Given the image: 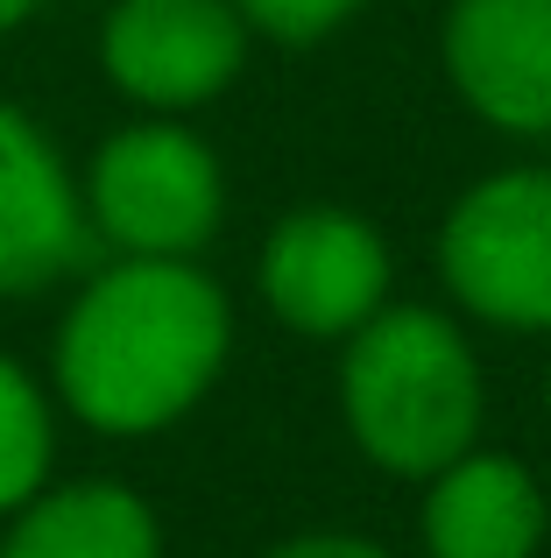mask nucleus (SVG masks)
<instances>
[{"label":"nucleus","mask_w":551,"mask_h":558,"mask_svg":"<svg viewBox=\"0 0 551 558\" xmlns=\"http://www.w3.org/2000/svg\"><path fill=\"white\" fill-rule=\"evenodd\" d=\"M0 558H163V517L127 481H50L8 517Z\"/></svg>","instance_id":"obj_10"},{"label":"nucleus","mask_w":551,"mask_h":558,"mask_svg":"<svg viewBox=\"0 0 551 558\" xmlns=\"http://www.w3.org/2000/svg\"><path fill=\"white\" fill-rule=\"evenodd\" d=\"M439 64L460 107L510 142H551V0H453Z\"/></svg>","instance_id":"obj_7"},{"label":"nucleus","mask_w":551,"mask_h":558,"mask_svg":"<svg viewBox=\"0 0 551 558\" xmlns=\"http://www.w3.org/2000/svg\"><path fill=\"white\" fill-rule=\"evenodd\" d=\"M262 558H396V551L368 531H297L283 545H269Z\"/></svg>","instance_id":"obj_13"},{"label":"nucleus","mask_w":551,"mask_h":558,"mask_svg":"<svg viewBox=\"0 0 551 558\" xmlns=\"http://www.w3.org/2000/svg\"><path fill=\"white\" fill-rule=\"evenodd\" d=\"M234 361V298L198 262L113 255L71 290L50 347V396L99 438L184 424Z\"/></svg>","instance_id":"obj_1"},{"label":"nucleus","mask_w":551,"mask_h":558,"mask_svg":"<svg viewBox=\"0 0 551 558\" xmlns=\"http://www.w3.org/2000/svg\"><path fill=\"white\" fill-rule=\"evenodd\" d=\"M396 290L389 233L354 205H297L255 247V298L283 332L346 347Z\"/></svg>","instance_id":"obj_5"},{"label":"nucleus","mask_w":551,"mask_h":558,"mask_svg":"<svg viewBox=\"0 0 551 558\" xmlns=\"http://www.w3.org/2000/svg\"><path fill=\"white\" fill-rule=\"evenodd\" d=\"M544 417H551V368H544Z\"/></svg>","instance_id":"obj_15"},{"label":"nucleus","mask_w":551,"mask_h":558,"mask_svg":"<svg viewBox=\"0 0 551 558\" xmlns=\"http://www.w3.org/2000/svg\"><path fill=\"white\" fill-rule=\"evenodd\" d=\"M93 247L78 170L57 156L42 121L0 99V304L57 290Z\"/></svg>","instance_id":"obj_8"},{"label":"nucleus","mask_w":551,"mask_h":558,"mask_svg":"<svg viewBox=\"0 0 551 558\" xmlns=\"http://www.w3.org/2000/svg\"><path fill=\"white\" fill-rule=\"evenodd\" d=\"M36 8H42V0H0V36H14V28H22Z\"/></svg>","instance_id":"obj_14"},{"label":"nucleus","mask_w":551,"mask_h":558,"mask_svg":"<svg viewBox=\"0 0 551 558\" xmlns=\"http://www.w3.org/2000/svg\"><path fill=\"white\" fill-rule=\"evenodd\" d=\"M93 241L142 262H198L226 227V163L198 128L170 113L113 128L78 170Z\"/></svg>","instance_id":"obj_3"},{"label":"nucleus","mask_w":551,"mask_h":558,"mask_svg":"<svg viewBox=\"0 0 551 558\" xmlns=\"http://www.w3.org/2000/svg\"><path fill=\"white\" fill-rule=\"evenodd\" d=\"M255 28L234 0H113L99 22V71L142 113H198L234 93Z\"/></svg>","instance_id":"obj_6"},{"label":"nucleus","mask_w":551,"mask_h":558,"mask_svg":"<svg viewBox=\"0 0 551 558\" xmlns=\"http://www.w3.org/2000/svg\"><path fill=\"white\" fill-rule=\"evenodd\" d=\"M234 8H241V22H248L255 36L304 50V43H326L332 28H346L368 0H234Z\"/></svg>","instance_id":"obj_12"},{"label":"nucleus","mask_w":551,"mask_h":558,"mask_svg":"<svg viewBox=\"0 0 551 558\" xmlns=\"http://www.w3.org/2000/svg\"><path fill=\"white\" fill-rule=\"evenodd\" d=\"M551 537V495L516 452L474 446L425 481L417 545L425 558H538Z\"/></svg>","instance_id":"obj_9"},{"label":"nucleus","mask_w":551,"mask_h":558,"mask_svg":"<svg viewBox=\"0 0 551 558\" xmlns=\"http://www.w3.org/2000/svg\"><path fill=\"white\" fill-rule=\"evenodd\" d=\"M488 381L467 326L439 304L389 298L340 347V424L354 452L389 481H417L481 446Z\"/></svg>","instance_id":"obj_2"},{"label":"nucleus","mask_w":551,"mask_h":558,"mask_svg":"<svg viewBox=\"0 0 551 558\" xmlns=\"http://www.w3.org/2000/svg\"><path fill=\"white\" fill-rule=\"evenodd\" d=\"M431 262L453 312L495 332H551V163L474 178L445 205Z\"/></svg>","instance_id":"obj_4"},{"label":"nucleus","mask_w":551,"mask_h":558,"mask_svg":"<svg viewBox=\"0 0 551 558\" xmlns=\"http://www.w3.org/2000/svg\"><path fill=\"white\" fill-rule=\"evenodd\" d=\"M57 474V396L14 354H0V523Z\"/></svg>","instance_id":"obj_11"}]
</instances>
